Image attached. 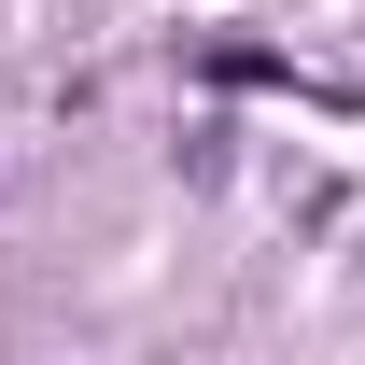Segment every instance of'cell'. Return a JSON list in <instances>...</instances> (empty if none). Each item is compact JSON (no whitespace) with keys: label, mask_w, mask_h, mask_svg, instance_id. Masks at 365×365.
<instances>
[{"label":"cell","mask_w":365,"mask_h":365,"mask_svg":"<svg viewBox=\"0 0 365 365\" xmlns=\"http://www.w3.org/2000/svg\"><path fill=\"white\" fill-rule=\"evenodd\" d=\"M197 85H239V98H323V113H351L337 71H295L281 43H197Z\"/></svg>","instance_id":"6da1fadb"}]
</instances>
